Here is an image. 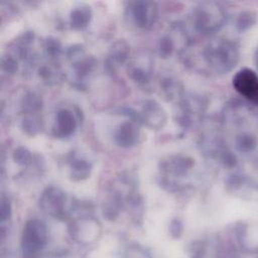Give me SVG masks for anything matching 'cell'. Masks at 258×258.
<instances>
[{
	"label": "cell",
	"mask_w": 258,
	"mask_h": 258,
	"mask_svg": "<svg viewBox=\"0 0 258 258\" xmlns=\"http://www.w3.org/2000/svg\"><path fill=\"white\" fill-rule=\"evenodd\" d=\"M43 106L42 98L35 92H27L20 101V109L23 114H38Z\"/></svg>",
	"instance_id": "obj_19"
},
{
	"label": "cell",
	"mask_w": 258,
	"mask_h": 258,
	"mask_svg": "<svg viewBox=\"0 0 258 258\" xmlns=\"http://www.w3.org/2000/svg\"><path fill=\"white\" fill-rule=\"evenodd\" d=\"M169 234L172 238L177 239L183 233V223L179 218H174L169 224Z\"/></svg>",
	"instance_id": "obj_27"
},
{
	"label": "cell",
	"mask_w": 258,
	"mask_h": 258,
	"mask_svg": "<svg viewBox=\"0 0 258 258\" xmlns=\"http://www.w3.org/2000/svg\"><path fill=\"white\" fill-rule=\"evenodd\" d=\"M43 50L47 57L50 59H56L61 54L62 46L57 38L48 36L43 40Z\"/></svg>",
	"instance_id": "obj_21"
},
{
	"label": "cell",
	"mask_w": 258,
	"mask_h": 258,
	"mask_svg": "<svg viewBox=\"0 0 258 258\" xmlns=\"http://www.w3.org/2000/svg\"><path fill=\"white\" fill-rule=\"evenodd\" d=\"M66 55L72 64L76 85L80 88L83 87L86 79L94 73L97 67V59L93 55L86 54L85 49L81 44L70 46L67 49Z\"/></svg>",
	"instance_id": "obj_4"
},
{
	"label": "cell",
	"mask_w": 258,
	"mask_h": 258,
	"mask_svg": "<svg viewBox=\"0 0 258 258\" xmlns=\"http://www.w3.org/2000/svg\"><path fill=\"white\" fill-rule=\"evenodd\" d=\"M195 165V160L188 155L172 154L159 161L158 167L161 176L176 180L185 176Z\"/></svg>",
	"instance_id": "obj_6"
},
{
	"label": "cell",
	"mask_w": 258,
	"mask_h": 258,
	"mask_svg": "<svg viewBox=\"0 0 258 258\" xmlns=\"http://www.w3.org/2000/svg\"><path fill=\"white\" fill-rule=\"evenodd\" d=\"M48 240L46 225L39 219L28 220L21 234V251L24 258H35L44 249Z\"/></svg>",
	"instance_id": "obj_2"
},
{
	"label": "cell",
	"mask_w": 258,
	"mask_h": 258,
	"mask_svg": "<svg viewBox=\"0 0 258 258\" xmlns=\"http://www.w3.org/2000/svg\"><path fill=\"white\" fill-rule=\"evenodd\" d=\"M38 76L46 85H54L61 79V72L54 63H45L39 67Z\"/></svg>",
	"instance_id": "obj_20"
},
{
	"label": "cell",
	"mask_w": 258,
	"mask_h": 258,
	"mask_svg": "<svg viewBox=\"0 0 258 258\" xmlns=\"http://www.w3.org/2000/svg\"><path fill=\"white\" fill-rule=\"evenodd\" d=\"M127 10L132 22L138 28L149 29L157 19L158 9L153 1H131L128 3Z\"/></svg>",
	"instance_id": "obj_5"
},
{
	"label": "cell",
	"mask_w": 258,
	"mask_h": 258,
	"mask_svg": "<svg viewBox=\"0 0 258 258\" xmlns=\"http://www.w3.org/2000/svg\"><path fill=\"white\" fill-rule=\"evenodd\" d=\"M69 176L74 181H82L87 179L93 170V164L86 158L71 154L68 158Z\"/></svg>",
	"instance_id": "obj_14"
},
{
	"label": "cell",
	"mask_w": 258,
	"mask_h": 258,
	"mask_svg": "<svg viewBox=\"0 0 258 258\" xmlns=\"http://www.w3.org/2000/svg\"><path fill=\"white\" fill-rule=\"evenodd\" d=\"M160 91L166 101H176L177 103L185 95L183 85L173 77H164L160 80Z\"/></svg>",
	"instance_id": "obj_16"
},
{
	"label": "cell",
	"mask_w": 258,
	"mask_h": 258,
	"mask_svg": "<svg viewBox=\"0 0 258 258\" xmlns=\"http://www.w3.org/2000/svg\"><path fill=\"white\" fill-rule=\"evenodd\" d=\"M213 8L208 3H202L200 4L195 10L192 14V20L194 25L197 30L200 32H209L211 31L215 24V21L213 20Z\"/></svg>",
	"instance_id": "obj_15"
},
{
	"label": "cell",
	"mask_w": 258,
	"mask_h": 258,
	"mask_svg": "<svg viewBox=\"0 0 258 258\" xmlns=\"http://www.w3.org/2000/svg\"><path fill=\"white\" fill-rule=\"evenodd\" d=\"M12 158L16 164L23 166V167H26L33 162V155L31 153V151L24 146L17 147L13 151Z\"/></svg>",
	"instance_id": "obj_23"
},
{
	"label": "cell",
	"mask_w": 258,
	"mask_h": 258,
	"mask_svg": "<svg viewBox=\"0 0 258 258\" xmlns=\"http://www.w3.org/2000/svg\"><path fill=\"white\" fill-rule=\"evenodd\" d=\"M92 16V9L88 5L76 6L70 13V25L75 30H82L89 25Z\"/></svg>",
	"instance_id": "obj_17"
},
{
	"label": "cell",
	"mask_w": 258,
	"mask_h": 258,
	"mask_svg": "<svg viewBox=\"0 0 258 258\" xmlns=\"http://www.w3.org/2000/svg\"><path fill=\"white\" fill-rule=\"evenodd\" d=\"M175 49V41L173 39V37L169 34L162 36L157 43V50H158V54L163 57V58H167L169 57L172 52Z\"/></svg>",
	"instance_id": "obj_22"
},
{
	"label": "cell",
	"mask_w": 258,
	"mask_h": 258,
	"mask_svg": "<svg viewBox=\"0 0 258 258\" xmlns=\"http://www.w3.org/2000/svg\"><path fill=\"white\" fill-rule=\"evenodd\" d=\"M139 115L141 124H144L151 130H159L163 128L167 121L166 111L154 99H146L142 101Z\"/></svg>",
	"instance_id": "obj_7"
},
{
	"label": "cell",
	"mask_w": 258,
	"mask_h": 258,
	"mask_svg": "<svg viewBox=\"0 0 258 258\" xmlns=\"http://www.w3.org/2000/svg\"><path fill=\"white\" fill-rule=\"evenodd\" d=\"M233 86L240 95L258 105V77L253 71L240 70L233 78Z\"/></svg>",
	"instance_id": "obj_8"
},
{
	"label": "cell",
	"mask_w": 258,
	"mask_h": 258,
	"mask_svg": "<svg viewBox=\"0 0 258 258\" xmlns=\"http://www.w3.org/2000/svg\"><path fill=\"white\" fill-rule=\"evenodd\" d=\"M128 192L124 194L119 187L114 185L109 189L102 204V214L106 220L114 221L118 218L121 211L126 206V196Z\"/></svg>",
	"instance_id": "obj_11"
},
{
	"label": "cell",
	"mask_w": 258,
	"mask_h": 258,
	"mask_svg": "<svg viewBox=\"0 0 258 258\" xmlns=\"http://www.w3.org/2000/svg\"><path fill=\"white\" fill-rule=\"evenodd\" d=\"M128 77L136 84L145 86L150 82L153 72V61L146 53L135 55L127 66Z\"/></svg>",
	"instance_id": "obj_9"
},
{
	"label": "cell",
	"mask_w": 258,
	"mask_h": 258,
	"mask_svg": "<svg viewBox=\"0 0 258 258\" xmlns=\"http://www.w3.org/2000/svg\"><path fill=\"white\" fill-rule=\"evenodd\" d=\"M12 214V205L10 199L2 195L1 196V202H0V222H1V228L4 227L5 223L8 222L11 218Z\"/></svg>",
	"instance_id": "obj_25"
},
{
	"label": "cell",
	"mask_w": 258,
	"mask_h": 258,
	"mask_svg": "<svg viewBox=\"0 0 258 258\" xmlns=\"http://www.w3.org/2000/svg\"><path fill=\"white\" fill-rule=\"evenodd\" d=\"M19 127L25 135L33 137L41 131L43 122L38 114H23Z\"/></svg>",
	"instance_id": "obj_18"
},
{
	"label": "cell",
	"mask_w": 258,
	"mask_h": 258,
	"mask_svg": "<svg viewBox=\"0 0 258 258\" xmlns=\"http://www.w3.org/2000/svg\"><path fill=\"white\" fill-rule=\"evenodd\" d=\"M68 232L78 244L90 245L101 237L102 225L94 215L75 217L69 221Z\"/></svg>",
	"instance_id": "obj_3"
},
{
	"label": "cell",
	"mask_w": 258,
	"mask_h": 258,
	"mask_svg": "<svg viewBox=\"0 0 258 258\" xmlns=\"http://www.w3.org/2000/svg\"><path fill=\"white\" fill-rule=\"evenodd\" d=\"M139 125V123L130 119L121 122L114 130L113 139L115 144L124 149L135 146L140 135Z\"/></svg>",
	"instance_id": "obj_10"
},
{
	"label": "cell",
	"mask_w": 258,
	"mask_h": 258,
	"mask_svg": "<svg viewBox=\"0 0 258 258\" xmlns=\"http://www.w3.org/2000/svg\"><path fill=\"white\" fill-rule=\"evenodd\" d=\"M77 118L70 109L62 108L55 113V122L53 127V135L56 137H69L77 129Z\"/></svg>",
	"instance_id": "obj_13"
},
{
	"label": "cell",
	"mask_w": 258,
	"mask_h": 258,
	"mask_svg": "<svg viewBox=\"0 0 258 258\" xmlns=\"http://www.w3.org/2000/svg\"><path fill=\"white\" fill-rule=\"evenodd\" d=\"M130 48V44L125 39H117L110 45L105 60V66L109 73H115L120 66L128 60Z\"/></svg>",
	"instance_id": "obj_12"
},
{
	"label": "cell",
	"mask_w": 258,
	"mask_h": 258,
	"mask_svg": "<svg viewBox=\"0 0 258 258\" xmlns=\"http://www.w3.org/2000/svg\"><path fill=\"white\" fill-rule=\"evenodd\" d=\"M74 201L70 202L67 194L56 185L46 186L40 194L38 206L46 215L60 220H69L72 217Z\"/></svg>",
	"instance_id": "obj_1"
},
{
	"label": "cell",
	"mask_w": 258,
	"mask_h": 258,
	"mask_svg": "<svg viewBox=\"0 0 258 258\" xmlns=\"http://www.w3.org/2000/svg\"><path fill=\"white\" fill-rule=\"evenodd\" d=\"M18 58L12 53L4 54L1 57V70L7 76H12L18 71Z\"/></svg>",
	"instance_id": "obj_24"
},
{
	"label": "cell",
	"mask_w": 258,
	"mask_h": 258,
	"mask_svg": "<svg viewBox=\"0 0 258 258\" xmlns=\"http://www.w3.org/2000/svg\"><path fill=\"white\" fill-rule=\"evenodd\" d=\"M125 258H153L151 253L141 245H130L125 251Z\"/></svg>",
	"instance_id": "obj_26"
}]
</instances>
